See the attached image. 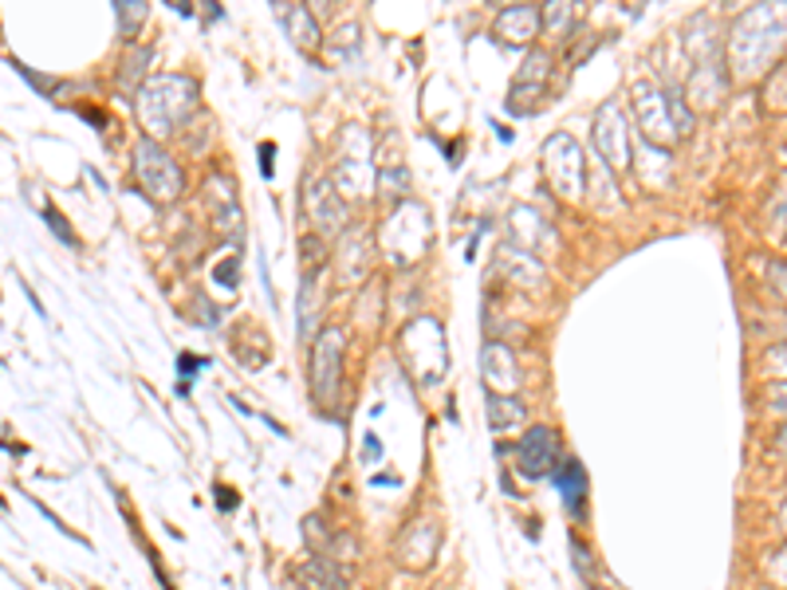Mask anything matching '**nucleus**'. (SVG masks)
<instances>
[{
	"label": "nucleus",
	"mask_w": 787,
	"mask_h": 590,
	"mask_svg": "<svg viewBox=\"0 0 787 590\" xmlns=\"http://www.w3.org/2000/svg\"><path fill=\"white\" fill-rule=\"evenodd\" d=\"M571 559H576L579 574H583L587 582H599V574H594V559H591V551H587L579 540H571Z\"/></svg>",
	"instance_id": "obj_6"
},
{
	"label": "nucleus",
	"mask_w": 787,
	"mask_h": 590,
	"mask_svg": "<svg viewBox=\"0 0 787 590\" xmlns=\"http://www.w3.org/2000/svg\"><path fill=\"white\" fill-rule=\"evenodd\" d=\"M517 413H524V405L517 397H500V394H489V425L492 430H504V425L517 422Z\"/></svg>",
	"instance_id": "obj_5"
},
{
	"label": "nucleus",
	"mask_w": 787,
	"mask_h": 590,
	"mask_svg": "<svg viewBox=\"0 0 787 590\" xmlns=\"http://www.w3.org/2000/svg\"><path fill=\"white\" fill-rule=\"evenodd\" d=\"M559 461V437L548 430V425H532L520 441V472L532 476V481H543L555 472Z\"/></svg>",
	"instance_id": "obj_2"
},
{
	"label": "nucleus",
	"mask_w": 787,
	"mask_h": 590,
	"mask_svg": "<svg viewBox=\"0 0 787 590\" xmlns=\"http://www.w3.org/2000/svg\"><path fill=\"white\" fill-rule=\"evenodd\" d=\"M784 523H787V508H784Z\"/></svg>",
	"instance_id": "obj_16"
},
{
	"label": "nucleus",
	"mask_w": 787,
	"mask_h": 590,
	"mask_svg": "<svg viewBox=\"0 0 787 590\" xmlns=\"http://www.w3.org/2000/svg\"><path fill=\"white\" fill-rule=\"evenodd\" d=\"M138 174H142L146 189H150L158 201H170V197L181 194V174L178 166H174L170 158H166V150H161L158 142H150L146 138L142 146H138Z\"/></svg>",
	"instance_id": "obj_1"
},
{
	"label": "nucleus",
	"mask_w": 787,
	"mask_h": 590,
	"mask_svg": "<svg viewBox=\"0 0 787 590\" xmlns=\"http://www.w3.org/2000/svg\"><path fill=\"white\" fill-rule=\"evenodd\" d=\"M340 346H343L340 331H323L312 351V382H315V397H319L323 405L340 394Z\"/></svg>",
	"instance_id": "obj_3"
},
{
	"label": "nucleus",
	"mask_w": 787,
	"mask_h": 590,
	"mask_svg": "<svg viewBox=\"0 0 787 590\" xmlns=\"http://www.w3.org/2000/svg\"><path fill=\"white\" fill-rule=\"evenodd\" d=\"M551 484L559 489V496H563V504H568V512L576 515V520H583L587 515V469L576 461V456H568L563 461V469L551 472Z\"/></svg>",
	"instance_id": "obj_4"
},
{
	"label": "nucleus",
	"mask_w": 787,
	"mask_h": 590,
	"mask_svg": "<svg viewBox=\"0 0 787 590\" xmlns=\"http://www.w3.org/2000/svg\"><path fill=\"white\" fill-rule=\"evenodd\" d=\"M768 574L779 582V587H787V543H784V548H779V555L768 563Z\"/></svg>",
	"instance_id": "obj_9"
},
{
	"label": "nucleus",
	"mask_w": 787,
	"mask_h": 590,
	"mask_svg": "<svg viewBox=\"0 0 787 590\" xmlns=\"http://www.w3.org/2000/svg\"><path fill=\"white\" fill-rule=\"evenodd\" d=\"M776 445H779V449H784V453H787V425H784V430H779V437H776Z\"/></svg>",
	"instance_id": "obj_15"
},
{
	"label": "nucleus",
	"mask_w": 787,
	"mask_h": 590,
	"mask_svg": "<svg viewBox=\"0 0 787 590\" xmlns=\"http://www.w3.org/2000/svg\"><path fill=\"white\" fill-rule=\"evenodd\" d=\"M771 276H776L779 284H784V287H779V295L787 299V264H771Z\"/></svg>",
	"instance_id": "obj_13"
},
{
	"label": "nucleus",
	"mask_w": 787,
	"mask_h": 590,
	"mask_svg": "<svg viewBox=\"0 0 787 590\" xmlns=\"http://www.w3.org/2000/svg\"><path fill=\"white\" fill-rule=\"evenodd\" d=\"M201 366H209V358H194V354H181L178 358V374H181V394H189V378H194V371H201Z\"/></svg>",
	"instance_id": "obj_7"
},
{
	"label": "nucleus",
	"mask_w": 787,
	"mask_h": 590,
	"mask_svg": "<svg viewBox=\"0 0 787 590\" xmlns=\"http://www.w3.org/2000/svg\"><path fill=\"white\" fill-rule=\"evenodd\" d=\"M260 158H264V161H260V169H264V174H272V158H276V146H272V142H268V146H260Z\"/></svg>",
	"instance_id": "obj_12"
},
{
	"label": "nucleus",
	"mask_w": 787,
	"mask_h": 590,
	"mask_svg": "<svg viewBox=\"0 0 787 590\" xmlns=\"http://www.w3.org/2000/svg\"><path fill=\"white\" fill-rule=\"evenodd\" d=\"M43 220H48L51 228H56V236H60L63 245H76V236H71V228H68V220L60 217L56 209H43Z\"/></svg>",
	"instance_id": "obj_8"
},
{
	"label": "nucleus",
	"mask_w": 787,
	"mask_h": 590,
	"mask_svg": "<svg viewBox=\"0 0 787 590\" xmlns=\"http://www.w3.org/2000/svg\"><path fill=\"white\" fill-rule=\"evenodd\" d=\"M382 449H378V437H366V461H378Z\"/></svg>",
	"instance_id": "obj_14"
},
{
	"label": "nucleus",
	"mask_w": 787,
	"mask_h": 590,
	"mask_svg": "<svg viewBox=\"0 0 787 590\" xmlns=\"http://www.w3.org/2000/svg\"><path fill=\"white\" fill-rule=\"evenodd\" d=\"M771 410L787 413V382H776V386H771Z\"/></svg>",
	"instance_id": "obj_10"
},
{
	"label": "nucleus",
	"mask_w": 787,
	"mask_h": 590,
	"mask_svg": "<svg viewBox=\"0 0 787 590\" xmlns=\"http://www.w3.org/2000/svg\"><path fill=\"white\" fill-rule=\"evenodd\" d=\"M119 17H122V32H130V20L146 17V9H127V4H119Z\"/></svg>",
	"instance_id": "obj_11"
}]
</instances>
